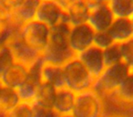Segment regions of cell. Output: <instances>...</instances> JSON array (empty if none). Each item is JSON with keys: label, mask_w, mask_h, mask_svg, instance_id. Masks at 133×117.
<instances>
[{"label": "cell", "mask_w": 133, "mask_h": 117, "mask_svg": "<svg viewBox=\"0 0 133 117\" xmlns=\"http://www.w3.org/2000/svg\"><path fill=\"white\" fill-rule=\"evenodd\" d=\"M70 25L62 22L50 28L48 46L41 57L44 62L63 66L72 58L76 57L69 44V33Z\"/></svg>", "instance_id": "6da1fadb"}, {"label": "cell", "mask_w": 133, "mask_h": 117, "mask_svg": "<svg viewBox=\"0 0 133 117\" xmlns=\"http://www.w3.org/2000/svg\"><path fill=\"white\" fill-rule=\"evenodd\" d=\"M62 70L66 89L76 94L91 90L95 80L77 56L66 62L62 66Z\"/></svg>", "instance_id": "7a4b0ae2"}, {"label": "cell", "mask_w": 133, "mask_h": 117, "mask_svg": "<svg viewBox=\"0 0 133 117\" xmlns=\"http://www.w3.org/2000/svg\"><path fill=\"white\" fill-rule=\"evenodd\" d=\"M129 72V67L122 61L107 67L103 73L94 81L91 90L102 98L109 93L117 91L118 87Z\"/></svg>", "instance_id": "3957f363"}, {"label": "cell", "mask_w": 133, "mask_h": 117, "mask_svg": "<svg viewBox=\"0 0 133 117\" xmlns=\"http://www.w3.org/2000/svg\"><path fill=\"white\" fill-rule=\"evenodd\" d=\"M18 35L29 48L42 55L49 40L50 28L34 19L23 24Z\"/></svg>", "instance_id": "277c9868"}, {"label": "cell", "mask_w": 133, "mask_h": 117, "mask_svg": "<svg viewBox=\"0 0 133 117\" xmlns=\"http://www.w3.org/2000/svg\"><path fill=\"white\" fill-rule=\"evenodd\" d=\"M102 101L92 90L78 93L72 111L73 117H102Z\"/></svg>", "instance_id": "5b68a950"}, {"label": "cell", "mask_w": 133, "mask_h": 117, "mask_svg": "<svg viewBox=\"0 0 133 117\" xmlns=\"http://www.w3.org/2000/svg\"><path fill=\"white\" fill-rule=\"evenodd\" d=\"M96 32L86 23L70 27L69 33V44L72 52L76 56L93 46V40Z\"/></svg>", "instance_id": "8992f818"}, {"label": "cell", "mask_w": 133, "mask_h": 117, "mask_svg": "<svg viewBox=\"0 0 133 117\" xmlns=\"http://www.w3.org/2000/svg\"><path fill=\"white\" fill-rule=\"evenodd\" d=\"M35 19L44 23L50 28L62 22L69 23L66 13L56 0H40Z\"/></svg>", "instance_id": "52a82bcc"}, {"label": "cell", "mask_w": 133, "mask_h": 117, "mask_svg": "<svg viewBox=\"0 0 133 117\" xmlns=\"http://www.w3.org/2000/svg\"><path fill=\"white\" fill-rule=\"evenodd\" d=\"M43 63V60L41 58L37 62L29 67L28 76L26 82L22 84L16 91L19 97V100L22 102L32 103L36 101L37 95V90L41 84L40 71Z\"/></svg>", "instance_id": "ba28073f"}, {"label": "cell", "mask_w": 133, "mask_h": 117, "mask_svg": "<svg viewBox=\"0 0 133 117\" xmlns=\"http://www.w3.org/2000/svg\"><path fill=\"white\" fill-rule=\"evenodd\" d=\"M115 17L107 2L103 1L89 9L87 23L95 32L108 31Z\"/></svg>", "instance_id": "9c48e42d"}, {"label": "cell", "mask_w": 133, "mask_h": 117, "mask_svg": "<svg viewBox=\"0 0 133 117\" xmlns=\"http://www.w3.org/2000/svg\"><path fill=\"white\" fill-rule=\"evenodd\" d=\"M6 45L11 50L15 62H18L25 66H28V67L33 65L35 62H37L42 58L40 54L29 48L21 39L18 33L14 35Z\"/></svg>", "instance_id": "30bf717a"}, {"label": "cell", "mask_w": 133, "mask_h": 117, "mask_svg": "<svg viewBox=\"0 0 133 117\" xmlns=\"http://www.w3.org/2000/svg\"><path fill=\"white\" fill-rule=\"evenodd\" d=\"M77 57L83 63L94 80L98 79L107 68L104 62L103 50L95 46L90 47Z\"/></svg>", "instance_id": "8fae6325"}, {"label": "cell", "mask_w": 133, "mask_h": 117, "mask_svg": "<svg viewBox=\"0 0 133 117\" xmlns=\"http://www.w3.org/2000/svg\"><path fill=\"white\" fill-rule=\"evenodd\" d=\"M29 67L14 62L0 77V81L5 87L17 90L28 79Z\"/></svg>", "instance_id": "7c38bea8"}, {"label": "cell", "mask_w": 133, "mask_h": 117, "mask_svg": "<svg viewBox=\"0 0 133 117\" xmlns=\"http://www.w3.org/2000/svg\"><path fill=\"white\" fill-rule=\"evenodd\" d=\"M113 42L122 44L133 38V28L129 17H115L108 29Z\"/></svg>", "instance_id": "4fadbf2b"}, {"label": "cell", "mask_w": 133, "mask_h": 117, "mask_svg": "<svg viewBox=\"0 0 133 117\" xmlns=\"http://www.w3.org/2000/svg\"><path fill=\"white\" fill-rule=\"evenodd\" d=\"M76 93L66 87L57 89L52 107L58 115L71 114L76 102Z\"/></svg>", "instance_id": "5bb4252c"}, {"label": "cell", "mask_w": 133, "mask_h": 117, "mask_svg": "<svg viewBox=\"0 0 133 117\" xmlns=\"http://www.w3.org/2000/svg\"><path fill=\"white\" fill-rule=\"evenodd\" d=\"M41 82L54 86L56 89L65 87L62 66L43 61L40 71Z\"/></svg>", "instance_id": "9a60e30c"}, {"label": "cell", "mask_w": 133, "mask_h": 117, "mask_svg": "<svg viewBox=\"0 0 133 117\" xmlns=\"http://www.w3.org/2000/svg\"><path fill=\"white\" fill-rule=\"evenodd\" d=\"M115 17H129L133 16V0H107Z\"/></svg>", "instance_id": "2e32d148"}, {"label": "cell", "mask_w": 133, "mask_h": 117, "mask_svg": "<svg viewBox=\"0 0 133 117\" xmlns=\"http://www.w3.org/2000/svg\"><path fill=\"white\" fill-rule=\"evenodd\" d=\"M39 3L40 0H23L20 6L15 9L17 17L23 24L35 19L36 11Z\"/></svg>", "instance_id": "e0dca14e"}, {"label": "cell", "mask_w": 133, "mask_h": 117, "mask_svg": "<svg viewBox=\"0 0 133 117\" xmlns=\"http://www.w3.org/2000/svg\"><path fill=\"white\" fill-rule=\"evenodd\" d=\"M20 100L17 91L4 86L0 95V112L6 113L9 110L13 109L15 106H17Z\"/></svg>", "instance_id": "ac0fdd59"}, {"label": "cell", "mask_w": 133, "mask_h": 117, "mask_svg": "<svg viewBox=\"0 0 133 117\" xmlns=\"http://www.w3.org/2000/svg\"><path fill=\"white\" fill-rule=\"evenodd\" d=\"M57 89L50 84L41 82L37 90V95L36 101L39 102L45 105L51 106L53 105L54 100H55L56 94H57Z\"/></svg>", "instance_id": "d6986e66"}, {"label": "cell", "mask_w": 133, "mask_h": 117, "mask_svg": "<svg viewBox=\"0 0 133 117\" xmlns=\"http://www.w3.org/2000/svg\"><path fill=\"white\" fill-rule=\"evenodd\" d=\"M116 91L124 101L133 103V72H129Z\"/></svg>", "instance_id": "ffe728a7"}, {"label": "cell", "mask_w": 133, "mask_h": 117, "mask_svg": "<svg viewBox=\"0 0 133 117\" xmlns=\"http://www.w3.org/2000/svg\"><path fill=\"white\" fill-rule=\"evenodd\" d=\"M103 58L106 67H109L114 64L119 63L122 61L121 51L119 44L114 43L110 47L103 50Z\"/></svg>", "instance_id": "44dd1931"}, {"label": "cell", "mask_w": 133, "mask_h": 117, "mask_svg": "<svg viewBox=\"0 0 133 117\" xmlns=\"http://www.w3.org/2000/svg\"><path fill=\"white\" fill-rule=\"evenodd\" d=\"M119 46L122 62L129 67L130 72H133V38L122 44H119Z\"/></svg>", "instance_id": "7402d4cb"}, {"label": "cell", "mask_w": 133, "mask_h": 117, "mask_svg": "<svg viewBox=\"0 0 133 117\" xmlns=\"http://www.w3.org/2000/svg\"><path fill=\"white\" fill-rule=\"evenodd\" d=\"M15 62L13 54L8 45L0 47V77Z\"/></svg>", "instance_id": "603a6c76"}, {"label": "cell", "mask_w": 133, "mask_h": 117, "mask_svg": "<svg viewBox=\"0 0 133 117\" xmlns=\"http://www.w3.org/2000/svg\"><path fill=\"white\" fill-rule=\"evenodd\" d=\"M33 117H58L59 115L56 113L53 107L35 101L31 103Z\"/></svg>", "instance_id": "cb8c5ba5"}, {"label": "cell", "mask_w": 133, "mask_h": 117, "mask_svg": "<svg viewBox=\"0 0 133 117\" xmlns=\"http://www.w3.org/2000/svg\"><path fill=\"white\" fill-rule=\"evenodd\" d=\"M5 117H33L31 103L20 102L13 109L5 113Z\"/></svg>", "instance_id": "d4e9b609"}, {"label": "cell", "mask_w": 133, "mask_h": 117, "mask_svg": "<svg viewBox=\"0 0 133 117\" xmlns=\"http://www.w3.org/2000/svg\"><path fill=\"white\" fill-rule=\"evenodd\" d=\"M112 44H114L113 39L108 31H101L95 33L93 46H95L96 48L104 50L109 47H110Z\"/></svg>", "instance_id": "484cf974"}, {"label": "cell", "mask_w": 133, "mask_h": 117, "mask_svg": "<svg viewBox=\"0 0 133 117\" xmlns=\"http://www.w3.org/2000/svg\"><path fill=\"white\" fill-rule=\"evenodd\" d=\"M23 2V0H0V4L11 10H15L18 8Z\"/></svg>", "instance_id": "4316f807"}, {"label": "cell", "mask_w": 133, "mask_h": 117, "mask_svg": "<svg viewBox=\"0 0 133 117\" xmlns=\"http://www.w3.org/2000/svg\"><path fill=\"white\" fill-rule=\"evenodd\" d=\"M79 1L86 7V8L90 9V8H92L93 7L99 4L100 2H103L104 0H79Z\"/></svg>", "instance_id": "83f0119b"}, {"label": "cell", "mask_w": 133, "mask_h": 117, "mask_svg": "<svg viewBox=\"0 0 133 117\" xmlns=\"http://www.w3.org/2000/svg\"><path fill=\"white\" fill-rule=\"evenodd\" d=\"M121 117H133V103H129Z\"/></svg>", "instance_id": "f1b7e54d"}, {"label": "cell", "mask_w": 133, "mask_h": 117, "mask_svg": "<svg viewBox=\"0 0 133 117\" xmlns=\"http://www.w3.org/2000/svg\"><path fill=\"white\" fill-rule=\"evenodd\" d=\"M3 88H4V85H3V83L1 82V81H0V95H1V93H2Z\"/></svg>", "instance_id": "f546056e"}, {"label": "cell", "mask_w": 133, "mask_h": 117, "mask_svg": "<svg viewBox=\"0 0 133 117\" xmlns=\"http://www.w3.org/2000/svg\"><path fill=\"white\" fill-rule=\"evenodd\" d=\"M58 117H73L71 114H69V115H59Z\"/></svg>", "instance_id": "4dcf8cb0"}, {"label": "cell", "mask_w": 133, "mask_h": 117, "mask_svg": "<svg viewBox=\"0 0 133 117\" xmlns=\"http://www.w3.org/2000/svg\"><path fill=\"white\" fill-rule=\"evenodd\" d=\"M130 19H131V23H132V28H133V16L130 17Z\"/></svg>", "instance_id": "1f68e13d"}, {"label": "cell", "mask_w": 133, "mask_h": 117, "mask_svg": "<svg viewBox=\"0 0 133 117\" xmlns=\"http://www.w3.org/2000/svg\"><path fill=\"white\" fill-rule=\"evenodd\" d=\"M1 28H2V27H1V26H0V31H1Z\"/></svg>", "instance_id": "d6a6232c"}]
</instances>
